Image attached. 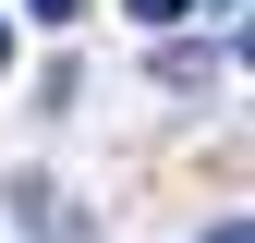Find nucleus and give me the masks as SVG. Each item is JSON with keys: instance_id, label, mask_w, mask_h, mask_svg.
I'll return each instance as SVG.
<instances>
[{"instance_id": "f03ea898", "label": "nucleus", "mask_w": 255, "mask_h": 243, "mask_svg": "<svg viewBox=\"0 0 255 243\" xmlns=\"http://www.w3.org/2000/svg\"><path fill=\"white\" fill-rule=\"evenodd\" d=\"M182 12H207V0H134V24H182Z\"/></svg>"}, {"instance_id": "39448f33", "label": "nucleus", "mask_w": 255, "mask_h": 243, "mask_svg": "<svg viewBox=\"0 0 255 243\" xmlns=\"http://www.w3.org/2000/svg\"><path fill=\"white\" fill-rule=\"evenodd\" d=\"M0 61H12V24H0Z\"/></svg>"}, {"instance_id": "f257e3e1", "label": "nucleus", "mask_w": 255, "mask_h": 243, "mask_svg": "<svg viewBox=\"0 0 255 243\" xmlns=\"http://www.w3.org/2000/svg\"><path fill=\"white\" fill-rule=\"evenodd\" d=\"M12 195H24V219H37L49 243H85V219H73V207H61V182H12Z\"/></svg>"}, {"instance_id": "20e7f679", "label": "nucleus", "mask_w": 255, "mask_h": 243, "mask_svg": "<svg viewBox=\"0 0 255 243\" xmlns=\"http://www.w3.org/2000/svg\"><path fill=\"white\" fill-rule=\"evenodd\" d=\"M207 243H255V231H243V219H219V231H207Z\"/></svg>"}, {"instance_id": "7ed1b4c3", "label": "nucleus", "mask_w": 255, "mask_h": 243, "mask_svg": "<svg viewBox=\"0 0 255 243\" xmlns=\"http://www.w3.org/2000/svg\"><path fill=\"white\" fill-rule=\"evenodd\" d=\"M24 12H37V24H73V12H85V0H24Z\"/></svg>"}]
</instances>
